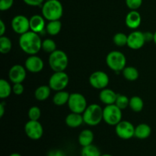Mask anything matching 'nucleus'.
Wrapping results in <instances>:
<instances>
[{"instance_id": "obj_1", "label": "nucleus", "mask_w": 156, "mask_h": 156, "mask_svg": "<svg viewBox=\"0 0 156 156\" xmlns=\"http://www.w3.org/2000/svg\"><path fill=\"white\" fill-rule=\"evenodd\" d=\"M19 46L24 53L36 55L42 49V41L37 33L30 30L20 36Z\"/></svg>"}, {"instance_id": "obj_2", "label": "nucleus", "mask_w": 156, "mask_h": 156, "mask_svg": "<svg viewBox=\"0 0 156 156\" xmlns=\"http://www.w3.org/2000/svg\"><path fill=\"white\" fill-rule=\"evenodd\" d=\"M62 14L63 7L59 0H47L43 4L42 15L49 21L59 20Z\"/></svg>"}, {"instance_id": "obj_3", "label": "nucleus", "mask_w": 156, "mask_h": 156, "mask_svg": "<svg viewBox=\"0 0 156 156\" xmlns=\"http://www.w3.org/2000/svg\"><path fill=\"white\" fill-rule=\"evenodd\" d=\"M84 123L87 125L94 126L101 122L103 120V109L100 105L93 104L87 107L85 111L82 114Z\"/></svg>"}, {"instance_id": "obj_4", "label": "nucleus", "mask_w": 156, "mask_h": 156, "mask_svg": "<svg viewBox=\"0 0 156 156\" xmlns=\"http://www.w3.org/2000/svg\"><path fill=\"white\" fill-rule=\"evenodd\" d=\"M69 59L66 53L62 50H56L49 56V64L54 72H63L68 66Z\"/></svg>"}, {"instance_id": "obj_5", "label": "nucleus", "mask_w": 156, "mask_h": 156, "mask_svg": "<svg viewBox=\"0 0 156 156\" xmlns=\"http://www.w3.org/2000/svg\"><path fill=\"white\" fill-rule=\"evenodd\" d=\"M106 63L111 69L114 72L123 71L126 67V56L122 52L114 50L110 52L106 57Z\"/></svg>"}, {"instance_id": "obj_6", "label": "nucleus", "mask_w": 156, "mask_h": 156, "mask_svg": "<svg viewBox=\"0 0 156 156\" xmlns=\"http://www.w3.org/2000/svg\"><path fill=\"white\" fill-rule=\"evenodd\" d=\"M103 120L111 126H116L122 120V110L115 104L107 105L103 109Z\"/></svg>"}, {"instance_id": "obj_7", "label": "nucleus", "mask_w": 156, "mask_h": 156, "mask_svg": "<svg viewBox=\"0 0 156 156\" xmlns=\"http://www.w3.org/2000/svg\"><path fill=\"white\" fill-rule=\"evenodd\" d=\"M69 84V76L65 72H54L49 80V86L55 91H62Z\"/></svg>"}, {"instance_id": "obj_8", "label": "nucleus", "mask_w": 156, "mask_h": 156, "mask_svg": "<svg viewBox=\"0 0 156 156\" xmlns=\"http://www.w3.org/2000/svg\"><path fill=\"white\" fill-rule=\"evenodd\" d=\"M67 104L70 111L77 114H83L88 107L85 98L79 93L70 94L69 99Z\"/></svg>"}, {"instance_id": "obj_9", "label": "nucleus", "mask_w": 156, "mask_h": 156, "mask_svg": "<svg viewBox=\"0 0 156 156\" xmlns=\"http://www.w3.org/2000/svg\"><path fill=\"white\" fill-rule=\"evenodd\" d=\"M24 132L29 139L38 140L43 136L44 128L38 120H29L24 126Z\"/></svg>"}, {"instance_id": "obj_10", "label": "nucleus", "mask_w": 156, "mask_h": 156, "mask_svg": "<svg viewBox=\"0 0 156 156\" xmlns=\"http://www.w3.org/2000/svg\"><path fill=\"white\" fill-rule=\"evenodd\" d=\"M115 132L119 138L124 140L135 136V127L130 122L126 120H121L116 125Z\"/></svg>"}, {"instance_id": "obj_11", "label": "nucleus", "mask_w": 156, "mask_h": 156, "mask_svg": "<svg viewBox=\"0 0 156 156\" xmlns=\"http://www.w3.org/2000/svg\"><path fill=\"white\" fill-rule=\"evenodd\" d=\"M109 77L103 71H95L90 76L89 83L96 89H104L109 84Z\"/></svg>"}, {"instance_id": "obj_12", "label": "nucleus", "mask_w": 156, "mask_h": 156, "mask_svg": "<svg viewBox=\"0 0 156 156\" xmlns=\"http://www.w3.org/2000/svg\"><path fill=\"white\" fill-rule=\"evenodd\" d=\"M12 27L15 33L21 35L26 32L29 31L30 21L24 15H16L12 20Z\"/></svg>"}, {"instance_id": "obj_13", "label": "nucleus", "mask_w": 156, "mask_h": 156, "mask_svg": "<svg viewBox=\"0 0 156 156\" xmlns=\"http://www.w3.org/2000/svg\"><path fill=\"white\" fill-rule=\"evenodd\" d=\"M146 43L144 33L140 30H135L128 35L127 46L132 50H139Z\"/></svg>"}, {"instance_id": "obj_14", "label": "nucleus", "mask_w": 156, "mask_h": 156, "mask_svg": "<svg viewBox=\"0 0 156 156\" xmlns=\"http://www.w3.org/2000/svg\"><path fill=\"white\" fill-rule=\"evenodd\" d=\"M9 77L14 84L22 83L26 78V68L18 64L13 66L9 70Z\"/></svg>"}, {"instance_id": "obj_15", "label": "nucleus", "mask_w": 156, "mask_h": 156, "mask_svg": "<svg viewBox=\"0 0 156 156\" xmlns=\"http://www.w3.org/2000/svg\"><path fill=\"white\" fill-rule=\"evenodd\" d=\"M44 63L41 57L36 55H30L25 61V68L32 73H37L42 71Z\"/></svg>"}, {"instance_id": "obj_16", "label": "nucleus", "mask_w": 156, "mask_h": 156, "mask_svg": "<svg viewBox=\"0 0 156 156\" xmlns=\"http://www.w3.org/2000/svg\"><path fill=\"white\" fill-rule=\"evenodd\" d=\"M141 15L137 11L132 10L126 15L125 18V23L128 27L131 29H136L139 27L141 24Z\"/></svg>"}, {"instance_id": "obj_17", "label": "nucleus", "mask_w": 156, "mask_h": 156, "mask_svg": "<svg viewBox=\"0 0 156 156\" xmlns=\"http://www.w3.org/2000/svg\"><path fill=\"white\" fill-rule=\"evenodd\" d=\"M117 94L113 90L109 88H104L101 91L99 98L101 101L106 105H114L117 100Z\"/></svg>"}, {"instance_id": "obj_18", "label": "nucleus", "mask_w": 156, "mask_h": 156, "mask_svg": "<svg viewBox=\"0 0 156 156\" xmlns=\"http://www.w3.org/2000/svg\"><path fill=\"white\" fill-rule=\"evenodd\" d=\"M30 21V29L35 33H40L45 27V21L44 16L34 15L29 19Z\"/></svg>"}, {"instance_id": "obj_19", "label": "nucleus", "mask_w": 156, "mask_h": 156, "mask_svg": "<svg viewBox=\"0 0 156 156\" xmlns=\"http://www.w3.org/2000/svg\"><path fill=\"white\" fill-rule=\"evenodd\" d=\"M84 122L83 116L82 114L72 112L66 117V123L70 128H77Z\"/></svg>"}, {"instance_id": "obj_20", "label": "nucleus", "mask_w": 156, "mask_h": 156, "mask_svg": "<svg viewBox=\"0 0 156 156\" xmlns=\"http://www.w3.org/2000/svg\"><path fill=\"white\" fill-rule=\"evenodd\" d=\"M152 133V129L146 123H140L135 127V136L139 140H146Z\"/></svg>"}, {"instance_id": "obj_21", "label": "nucleus", "mask_w": 156, "mask_h": 156, "mask_svg": "<svg viewBox=\"0 0 156 156\" xmlns=\"http://www.w3.org/2000/svg\"><path fill=\"white\" fill-rule=\"evenodd\" d=\"M78 141H79V145H81L82 147L89 146V145L92 144L93 141H94V133L90 129H84L79 135Z\"/></svg>"}, {"instance_id": "obj_22", "label": "nucleus", "mask_w": 156, "mask_h": 156, "mask_svg": "<svg viewBox=\"0 0 156 156\" xmlns=\"http://www.w3.org/2000/svg\"><path fill=\"white\" fill-rule=\"evenodd\" d=\"M69 96V93L63 91V90L62 91H56V93L54 94L53 98V104L57 105V106H62V105L68 103Z\"/></svg>"}, {"instance_id": "obj_23", "label": "nucleus", "mask_w": 156, "mask_h": 156, "mask_svg": "<svg viewBox=\"0 0 156 156\" xmlns=\"http://www.w3.org/2000/svg\"><path fill=\"white\" fill-rule=\"evenodd\" d=\"M51 88L49 85H41L34 91V97L38 101H45L50 94Z\"/></svg>"}, {"instance_id": "obj_24", "label": "nucleus", "mask_w": 156, "mask_h": 156, "mask_svg": "<svg viewBox=\"0 0 156 156\" xmlns=\"http://www.w3.org/2000/svg\"><path fill=\"white\" fill-rule=\"evenodd\" d=\"M123 76L126 80L136 81L139 78V71L133 66H126L123 69Z\"/></svg>"}, {"instance_id": "obj_25", "label": "nucleus", "mask_w": 156, "mask_h": 156, "mask_svg": "<svg viewBox=\"0 0 156 156\" xmlns=\"http://www.w3.org/2000/svg\"><path fill=\"white\" fill-rule=\"evenodd\" d=\"M62 28V24L59 20L50 21L47 25V31L51 36H56L60 32Z\"/></svg>"}, {"instance_id": "obj_26", "label": "nucleus", "mask_w": 156, "mask_h": 156, "mask_svg": "<svg viewBox=\"0 0 156 156\" xmlns=\"http://www.w3.org/2000/svg\"><path fill=\"white\" fill-rule=\"evenodd\" d=\"M12 88L10 84L5 79L0 80V98L5 99L10 96Z\"/></svg>"}, {"instance_id": "obj_27", "label": "nucleus", "mask_w": 156, "mask_h": 156, "mask_svg": "<svg viewBox=\"0 0 156 156\" xmlns=\"http://www.w3.org/2000/svg\"><path fill=\"white\" fill-rule=\"evenodd\" d=\"M101 155L100 149L93 144L84 146L81 151V156H101Z\"/></svg>"}, {"instance_id": "obj_28", "label": "nucleus", "mask_w": 156, "mask_h": 156, "mask_svg": "<svg viewBox=\"0 0 156 156\" xmlns=\"http://www.w3.org/2000/svg\"><path fill=\"white\" fill-rule=\"evenodd\" d=\"M129 108L134 112H140L143 110L144 104L143 99L139 96H133L129 99Z\"/></svg>"}, {"instance_id": "obj_29", "label": "nucleus", "mask_w": 156, "mask_h": 156, "mask_svg": "<svg viewBox=\"0 0 156 156\" xmlns=\"http://www.w3.org/2000/svg\"><path fill=\"white\" fill-rule=\"evenodd\" d=\"M12 44L11 40L5 36H1L0 37V52L2 54L9 53L12 50Z\"/></svg>"}, {"instance_id": "obj_30", "label": "nucleus", "mask_w": 156, "mask_h": 156, "mask_svg": "<svg viewBox=\"0 0 156 156\" xmlns=\"http://www.w3.org/2000/svg\"><path fill=\"white\" fill-rule=\"evenodd\" d=\"M42 49L44 52L51 53L56 50V44L52 39H46L42 41Z\"/></svg>"}, {"instance_id": "obj_31", "label": "nucleus", "mask_w": 156, "mask_h": 156, "mask_svg": "<svg viewBox=\"0 0 156 156\" xmlns=\"http://www.w3.org/2000/svg\"><path fill=\"white\" fill-rule=\"evenodd\" d=\"M128 36L124 33H117L113 37V41L114 44L118 47H123L127 45Z\"/></svg>"}, {"instance_id": "obj_32", "label": "nucleus", "mask_w": 156, "mask_h": 156, "mask_svg": "<svg viewBox=\"0 0 156 156\" xmlns=\"http://www.w3.org/2000/svg\"><path fill=\"white\" fill-rule=\"evenodd\" d=\"M115 105L120 109L124 110L129 105V99L126 95H123V94H117Z\"/></svg>"}, {"instance_id": "obj_33", "label": "nucleus", "mask_w": 156, "mask_h": 156, "mask_svg": "<svg viewBox=\"0 0 156 156\" xmlns=\"http://www.w3.org/2000/svg\"><path fill=\"white\" fill-rule=\"evenodd\" d=\"M27 114L30 120H38L41 117V111L38 107L33 106L29 109Z\"/></svg>"}, {"instance_id": "obj_34", "label": "nucleus", "mask_w": 156, "mask_h": 156, "mask_svg": "<svg viewBox=\"0 0 156 156\" xmlns=\"http://www.w3.org/2000/svg\"><path fill=\"white\" fill-rule=\"evenodd\" d=\"M126 5L131 10H137L141 7L143 0H125Z\"/></svg>"}, {"instance_id": "obj_35", "label": "nucleus", "mask_w": 156, "mask_h": 156, "mask_svg": "<svg viewBox=\"0 0 156 156\" xmlns=\"http://www.w3.org/2000/svg\"><path fill=\"white\" fill-rule=\"evenodd\" d=\"M14 0H0V10L7 11L12 7Z\"/></svg>"}, {"instance_id": "obj_36", "label": "nucleus", "mask_w": 156, "mask_h": 156, "mask_svg": "<svg viewBox=\"0 0 156 156\" xmlns=\"http://www.w3.org/2000/svg\"><path fill=\"white\" fill-rule=\"evenodd\" d=\"M24 85L21 83H15L14 84L13 87H12V91L16 95H20V94H22L24 92Z\"/></svg>"}, {"instance_id": "obj_37", "label": "nucleus", "mask_w": 156, "mask_h": 156, "mask_svg": "<svg viewBox=\"0 0 156 156\" xmlns=\"http://www.w3.org/2000/svg\"><path fill=\"white\" fill-rule=\"evenodd\" d=\"M44 0H23L25 4L29 6H40L43 4Z\"/></svg>"}, {"instance_id": "obj_38", "label": "nucleus", "mask_w": 156, "mask_h": 156, "mask_svg": "<svg viewBox=\"0 0 156 156\" xmlns=\"http://www.w3.org/2000/svg\"><path fill=\"white\" fill-rule=\"evenodd\" d=\"M47 156H67L62 151L59 150V149H53V150H50V152L47 153Z\"/></svg>"}, {"instance_id": "obj_39", "label": "nucleus", "mask_w": 156, "mask_h": 156, "mask_svg": "<svg viewBox=\"0 0 156 156\" xmlns=\"http://www.w3.org/2000/svg\"><path fill=\"white\" fill-rule=\"evenodd\" d=\"M144 37L145 40H146V42H150V41H153L154 34L151 33V32L149 31L144 32Z\"/></svg>"}, {"instance_id": "obj_40", "label": "nucleus", "mask_w": 156, "mask_h": 156, "mask_svg": "<svg viewBox=\"0 0 156 156\" xmlns=\"http://www.w3.org/2000/svg\"><path fill=\"white\" fill-rule=\"evenodd\" d=\"M0 27H1V29H0V35L1 36H4V34L6 30L5 25V23L2 20H0Z\"/></svg>"}, {"instance_id": "obj_41", "label": "nucleus", "mask_w": 156, "mask_h": 156, "mask_svg": "<svg viewBox=\"0 0 156 156\" xmlns=\"http://www.w3.org/2000/svg\"><path fill=\"white\" fill-rule=\"evenodd\" d=\"M5 113V106L2 103L0 104V117H2Z\"/></svg>"}, {"instance_id": "obj_42", "label": "nucleus", "mask_w": 156, "mask_h": 156, "mask_svg": "<svg viewBox=\"0 0 156 156\" xmlns=\"http://www.w3.org/2000/svg\"><path fill=\"white\" fill-rule=\"evenodd\" d=\"M9 156H21L20 155L19 153H16V152H15V153H12L11 155H9Z\"/></svg>"}, {"instance_id": "obj_43", "label": "nucleus", "mask_w": 156, "mask_h": 156, "mask_svg": "<svg viewBox=\"0 0 156 156\" xmlns=\"http://www.w3.org/2000/svg\"><path fill=\"white\" fill-rule=\"evenodd\" d=\"M153 41L154 43L156 44V31L154 33V38H153Z\"/></svg>"}, {"instance_id": "obj_44", "label": "nucleus", "mask_w": 156, "mask_h": 156, "mask_svg": "<svg viewBox=\"0 0 156 156\" xmlns=\"http://www.w3.org/2000/svg\"><path fill=\"white\" fill-rule=\"evenodd\" d=\"M101 156H113V155H111V154L106 153V154H101Z\"/></svg>"}, {"instance_id": "obj_45", "label": "nucleus", "mask_w": 156, "mask_h": 156, "mask_svg": "<svg viewBox=\"0 0 156 156\" xmlns=\"http://www.w3.org/2000/svg\"><path fill=\"white\" fill-rule=\"evenodd\" d=\"M45 1H47V0H45Z\"/></svg>"}]
</instances>
